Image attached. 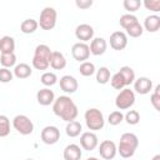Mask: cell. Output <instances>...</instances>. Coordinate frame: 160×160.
<instances>
[{
    "instance_id": "6da1fadb",
    "label": "cell",
    "mask_w": 160,
    "mask_h": 160,
    "mask_svg": "<svg viewBox=\"0 0 160 160\" xmlns=\"http://www.w3.org/2000/svg\"><path fill=\"white\" fill-rule=\"evenodd\" d=\"M52 111L56 116L61 118L64 121H74L78 116V106L75 105V102L66 95L59 96L52 105Z\"/></svg>"
},
{
    "instance_id": "7a4b0ae2",
    "label": "cell",
    "mask_w": 160,
    "mask_h": 160,
    "mask_svg": "<svg viewBox=\"0 0 160 160\" xmlns=\"http://www.w3.org/2000/svg\"><path fill=\"white\" fill-rule=\"evenodd\" d=\"M138 145H139L138 136L132 132H125L120 138L118 151H119L120 156L128 159V158H131L135 154V150H136Z\"/></svg>"
},
{
    "instance_id": "3957f363",
    "label": "cell",
    "mask_w": 160,
    "mask_h": 160,
    "mask_svg": "<svg viewBox=\"0 0 160 160\" xmlns=\"http://www.w3.org/2000/svg\"><path fill=\"white\" fill-rule=\"evenodd\" d=\"M85 122L88 129L90 130H101L105 125L104 115L99 109L95 108L88 109L85 112Z\"/></svg>"
},
{
    "instance_id": "277c9868",
    "label": "cell",
    "mask_w": 160,
    "mask_h": 160,
    "mask_svg": "<svg viewBox=\"0 0 160 160\" xmlns=\"http://www.w3.org/2000/svg\"><path fill=\"white\" fill-rule=\"evenodd\" d=\"M56 24V10L54 8H45L41 14H40V19H39V25L42 30H51L55 28Z\"/></svg>"
},
{
    "instance_id": "5b68a950",
    "label": "cell",
    "mask_w": 160,
    "mask_h": 160,
    "mask_svg": "<svg viewBox=\"0 0 160 160\" xmlns=\"http://www.w3.org/2000/svg\"><path fill=\"white\" fill-rule=\"evenodd\" d=\"M134 102H135V94L130 89H122L115 99V105L119 110H126L131 108Z\"/></svg>"
},
{
    "instance_id": "8992f818",
    "label": "cell",
    "mask_w": 160,
    "mask_h": 160,
    "mask_svg": "<svg viewBox=\"0 0 160 160\" xmlns=\"http://www.w3.org/2000/svg\"><path fill=\"white\" fill-rule=\"evenodd\" d=\"M12 126L21 135H30L34 131V124L26 115H16L12 120Z\"/></svg>"
},
{
    "instance_id": "52a82bcc",
    "label": "cell",
    "mask_w": 160,
    "mask_h": 160,
    "mask_svg": "<svg viewBox=\"0 0 160 160\" xmlns=\"http://www.w3.org/2000/svg\"><path fill=\"white\" fill-rule=\"evenodd\" d=\"M71 54L76 61L85 62L90 56V46L85 42H76L71 48Z\"/></svg>"
},
{
    "instance_id": "ba28073f",
    "label": "cell",
    "mask_w": 160,
    "mask_h": 160,
    "mask_svg": "<svg viewBox=\"0 0 160 160\" xmlns=\"http://www.w3.org/2000/svg\"><path fill=\"white\" fill-rule=\"evenodd\" d=\"M60 139V130L56 126H45L41 131V140L46 145L56 144Z\"/></svg>"
},
{
    "instance_id": "9c48e42d",
    "label": "cell",
    "mask_w": 160,
    "mask_h": 160,
    "mask_svg": "<svg viewBox=\"0 0 160 160\" xmlns=\"http://www.w3.org/2000/svg\"><path fill=\"white\" fill-rule=\"evenodd\" d=\"M99 152H100V156L105 160H111L115 158L116 152H118V149H116V145L114 141L111 140H104L100 142V146H99Z\"/></svg>"
},
{
    "instance_id": "30bf717a",
    "label": "cell",
    "mask_w": 160,
    "mask_h": 160,
    "mask_svg": "<svg viewBox=\"0 0 160 160\" xmlns=\"http://www.w3.org/2000/svg\"><path fill=\"white\" fill-rule=\"evenodd\" d=\"M128 45V36L122 31H115L110 35V46L114 50H124Z\"/></svg>"
},
{
    "instance_id": "8fae6325",
    "label": "cell",
    "mask_w": 160,
    "mask_h": 160,
    "mask_svg": "<svg viewBox=\"0 0 160 160\" xmlns=\"http://www.w3.org/2000/svg\"><path fill=\"white\" fill-rule=\"evenodd\" d=\"M99 141H98V136L91 132V131H86V132H82L81 136H80V145L84 150L86 151H92L96 146H98Z\"/></svg>"
},
{
    "instance_id": "7c38bea8",
    "label": "cell",
    "mask_w": 160,
    "mask_h": 160,
    "mask_svg": "<svg viewBox=\"0 0 160 160\" xmlns=\"http://www.w3.org/2000/svg\"><path fill=\"white\" fill-rule=\"evenodd\" d=\"M75 36L82 42L89 41L94 36V29L89 24H81L75 29Z\"/></svg>"
},
{
    "instance_id": "4fadbf2b",
    "label": "cell",
    "mask_w": 160,
    "mask_h": 160,
    "mask_svg": "<svg viewBox=\"0 0 160 160\" xmlns=\"http://www.w3.org/2000/svg\"><path fill=\"white\" fill-rule=\"evenodd\" d=\"M78 80L74 78V76H70V75H65L60 79V89L65 92H69V94H72L78 90Z\"/></svg>"
},
{
    "instance_id": "5bb4252c",
    "label": "cell",
    "mask_w": 160,
    "mask_h": 160,
    "mask_svg": "<svg viewBox=\"0 0 160 160\" xmlns=\"http://www.w3.org/2000/svg\"><path fill=\"white\" fill-rule=\"evenodd\" d=\"M151 88H152V81H151L149 78H145V76L136 79L135 82H134V89H135V91H136L138 94H141V95L149 94L150 90H151Z\"/></svg>"
},
{
    "instance_id": "9a60e30c",
    "label": "cell",
    "mask_w": 160,
    "mask_h": 160,
    "mask_svg": "<svg viewBox=\"0 0 160 160\" xmlns=\"http://www.w3.org/2000/svg\"><path fill=\"white\" fill-rule=\"evenodd\" d=\"M36 100L40 105L42 106H48L50 104H52L55 101V95H54V91L45 88V89H41L38 91L36 94Z\"/></svg>"
},
{
    "instance_id": "2e32d148",
    "label": "cell",
    "mask_w": 160,
    "mask_h": 160,
    "mask_svg": "<svg viewBox=\"0 0 160 160\" xmlns=\"http://www.w3.org/2000/svg\"><path fill=\"white\" fill-rule=\"evenodd\" d=\"M106 46H108V44L104 38H95V39H92V41L90 44V52L95 56L102 55L106 51Z\"/></svg>"
},
{
    "instance_id": "e0dca14e",
    "label": "cell",
    "mask_w": 160,
    "mask_h": 160,
    "mask_svg": "<svg viewBox=\"0 0 160 160\" xmlns=\"http://www.w3.org/2000/svg\"><path fill=\"white\" fill-rule=\"evenodd\" d=\"M64 159L65 160H80L81 150L76 144H70L64 149Z\"/></svg>"
},
{
    "instance_id": "ac0fdd59",
    "label": "cell",
    "mask_w": 160,
    "mask_h": 160,
    "mask_svg": "<svg viewBox=\"0 0 160 160\" xmlns=\"http://www.w3.org/2000/svg\"><path fill=\"white\" fill-rule=\"evenodd\" d=\"M50 66L55 70H62L66 66V59L64 54L60 51H52V55L50 59Z\"/></svg>"
},
{
    "instance_id": "d6986e66",
    "label": "cell",
    "mask_w": 160,
    "mask_h": 160,
    "mask_svg": "<svg viewBox=\"0 0 160 160\" xmlns=\"http://www.w3.org/2000/svg\"><path fill=\"white\" fill-rule=\"evenodd\" d=\"M144 28L149 32H156L160 30V16L158 15H149L144 20Z\"/></svg>"
},
{
    "instance_id": "ffe728a7",
    "label": "cell",
    "mask_w": 160,
    "mask_h": 160,
    "mask_svg": "<svg viewBox=\"0 0 160 160\" xmlns=\"http://www.w3.org/2000/svg\"><path fill=\"white\" fill-rule=\"evenodd\" d=\"M15 50V41L11 36H2L0 40V51L1 54H11Z\"/></svg>"
},
{
    "instance_id": "44dd1931",
    "label": "cell",
    "mask_w": 160,
    "mask_h": 160,
    "mask_svg": "<svg viewBox=\"0 0 160 160\" xmlns=\"http://www.w3.org/2000/svg\"><path fill=\"white\" fill-rule=\"evenodd\" d=\"M31 72H32L31 68L28 64H25V62L18 64L15 66V69H14V75L18 79H26V78H29L31 75Z\"/></svg>"
},
{
    "instance_id": "7402d4cb",
    "label": "cell",
    "mask_w": 160,
    "mask_h": 160,
    "mask_svg": "<svg viewBox=\"0 0 160 160\" xmlns=\"http://www.w3.org/2000/svg\"><path fill=\"white\" fill-rule=\"evenodd\" d=\"M51 55H52V51L50 50V48L45 44H41V45H38L35 48V52H34V56H38V58H41V59H45L50 62V59H51Z\"/></svg>"
},
{
    "instance_id": "603a6c76",
    "label": "cell",
    "mask_w": 160,
    "mask_h": 160,
    "mask_svg": "<svg viewBox=\"0 0 160 160\" xmlns=\"http://www.w3.org/2000/svg\"><path fill=\"white\" fill-rule=\"evenodd\" d=\"M38 26H39V22L36 20H34V19H26V20H24L21 22L20 30L24 34H32L38 29Z\"/></svg>"
},
{
    "instance_id": "cb8c5ba5",
    "label": "cell",
    "mask_w": 160,
    "mask_h": 160,
    "mask_svg": "<svg viewBox=\"0 0 160 160\" xmlns=\"http://www.w3.org/2000/svg\"><path fill=\"white\" fill-rule=\"evenodd\" d=\"M65 131H66V135L70 136V138H76L80 135L81 132V124L79 121H70L68 122L66 128H65Z\"/></svg>"
},
{
    "instance_id": "d4e9b609",
    "label": "cell",
    "mask_w": 160,
    "mask_h": 160,
    "mask_svg": "<svg viewBox=\"0 0 160 160\" xmlns=\"http://www.w3.org/2000/svg\"><path fill=\"white\" fill-rule=\"evenodd\" d=\"M119 72L122 75L124 80H125V85H130L135 81V72L130 66H122L120 68Z\"/></svg>"
},
{
    "instance_id": "484cf974",
    "label": "cell",
    "mask_w": 160,
    "mask_h": 160,
    "mask_svg": "<svg viewBox=\"0 0 160 160\" xmlns=\"http://www.w3.org/2000/svg\"><path fill=\"white\" fill-rule=\"evenodd\" d=\"M110 80V70L106 66H101L98 71H96V81L99 84H106Z\"/></svg>"
},
{
    "instance_id": "4316f807",
    "label": "cell",
    "mask_w": 160,
    "mask_h": 160,
    "mask_svg": "<svg viewBox=\"0 0 160 160\" xmlns=\"http://www.w3.org/2000/svg\"><path fill=\"white\" fill-rule=\"evenodd\" d=\"M119 22H120V25L126 30L128 28H130V26L134 25V24H138L139 21H138V18H136L135 15H132V14H125V15H122V16L120 18Z\"/></svg>"
},
{
    "instance_id": "83f0119b",
    "label": "cell",
    "mask_w": 160,
    "mask_h": 160,
    "mask_svg": "<svg viewBox=\"0 0 160 160\" xmlns=\"http://www.w3.org/2000/svg\"><path fill=\"white\" fill-rule=\"evenodd\" d=\"M0 62H1V65H2V68H11V66H14L15 65V62H16V56H15V54L14 52H11V54H1V56H0Z\"/></svg>"
},
{
    "instance_id": "f1b7e54d",
    "label": "cell",
    "mask_w": 160,
    "mask_h": 160,
    "mask_svg": "<svg viewBox=\"0 0 160 160\" xmlns=\"http://www.w3.org/2000/svg\"><path fill=\"white\" fill-rule=\"evenodd\" d=\"M79 71L82 76H91L94 72H95V65L90 61H85V62H81L80 68H79Z\"/></svg>"
},
{
    "instance_id": "f546056e",
    "label": "cell",
    "mask_w": 160,
    "mask_h": 160,
    "mask_svg": "<svg viewBox=\"0 0 160 160\" xmlns=\"http://www.w3.org/2000/svg\"><path fill=\"white\" fill-rule=\"evenodd\" d=\"M110 81H111V86H112L114 89H116V90H122V88L126 86L124 78H122V75H121L119 71L112 75V78L110 79Z\"/></svg>"
},
{
    "instance_id": "4dcf8cb0",
    "label": "cell",
    "mask_w": 160,
    "mask_h": 160,
    "mask_svg": "<svg viewBox=\"0 0 160 160\" xmlns=\"http://www.w3.org/2000/svg\"><path fill=\"white\" fill-rule=\"evenodd\" d=\"M40 80H41V82H42L45 86H52V85L56 84L58 78H56V75H55L54 72H49V71H46V72H44V74L41 75Z\"/></svg>"
},
{
    "instance_id": "1f68e13d",
    "label": "cell",
    "mask_w": 160,
    "mask_h": 160,
    "mask_svg": "<svg viewBox=\"0 0 160 160\" xmlns=\"http://www.w3.org/2000/svg\"><path fill=\"white\" fill-rule=\"evenodd\" d=\"M10 132V122L5 115H0V136L5 138Z\"/></svg>"
},
{
    "instance_id": "d6a6232c",
    "label": "cell",
    "mask_w": 160,
    "mask_h": 160,
    "mask_svg": "<svg viewBox=\"0 0 160 160\" xmlns=\"http://www.w3.org/2000/svg\"><path fill=\"white\" fill-rule=\"evenodd\" d=\"M124 119H125V116L122 115V112L119 111V110H116V111L110 112V115H109V118H108V121H109L110 125L115 126V125H119Z\"/></svg>"
},
{
    "instance_id": "836d02e7",
    "label": "cell",
    "mask_w": 160,
    "mask_h": 160,
    "mask_svg": "<svg viewBox=\"0 0 160 160\" xmlns=\"http://www.w3.org/2000/svg\"><path fill=\"white\" fill-rule=\"evenodd\" d=\"M142 31H144V29H142V26L139 22L138 24H134V25H131L130 28L126 29V34L130 38H139V36L142 35Z\"/></svg>"
},
{
    "instance_id": "e575fe53",
    "label": "cell",
    "mask_w": 160,
    "mask_h": 160,
    "mask_svg": "<svg viewBox=\"0 0 160 160\" xmlns=\"http://www.w3.org/2000/svg\"><path fill=\"white\" fill-rule=\"evenodd\" d=\"M32 66H34L36 70H46V69L50 66V62H49L48 60H45V59L34 56V58H32Z\"/></svg>"
},
{
    "instance_id": "d590c367",
    "label": "cell",
    "mask_w": 160,
    "mask_h": 160,
    "mask_svg": "<svg viewBox=\"0 0 160 160\" xmlns=\"http://www.w3.org/2000/svg\"><path fill=\"white\" fill-rule=\"evenodd\" d=\"M125 120L129 125H136L140 121V114L136 110H130L125 115Z\"/></svg>"
},
{
    "instance_id": "8d00e7d4",
    "label": "cell",
    "mask_w": 160,
    "mask_h": 160,
    "mask_svg": "<svg viewBox=\"0 0 160 160\" xmlns=\"http://www.w3.org/2000/svg\"><path fill=\"white\" fill-rule=\"evenodd\" d=\"M122 4H124V8L130 12H134V11L139 10V8L141 6L140 0H124Z\"/></svg>"
},
{
    "instance_id": "74e56055",
    "label": "cell",
    "mask_w": 160,
    "mask_h": 160,
    "mask_svg": "<svg viewBox=\"0 0 160 160\" xmlns=\"http://www.w3.org/2000/svg\"><path fill=\"white\" fill-rule=\"evenodd\" d=\"M142 4L148 10H151L154 12L160 11V0H144Z\"/></svg>"
},
{
    "instance_id": "f35d334b",
    "label": "cell",
    "mask_w": 160,
    "mask_h": 160,
    "mask_svg": "<svg viewBox=\"0 0 160 160\" xmlns=\"http://www.w3.org/2000/svg\"><path fill=\"white\" fill-rule=\"evenodd\" d=\"M11 80H12V72L6 68H1L0 69V81L1 82H9Z\"/></svg>"
},
{
    "instance_id": "ab89813d",
    "label": "cell",
    "mask_w": 160,
    "mask_h": 160,
    "mask_svg": "<svg viewBox=\"0 0 160 160\" xmlns=\"http://www.w3.org/2000/svg\"><path fill=\"white\" fill-rule=\"evenodd\" d=\"M75 4L80 9H88V8H90L92 5V1L91 0H76Z\"/></svg>"
},
{
    "instance_id": "60d3db41",
    "label": "cell",
    "mask_w": 160,
    "mask_h": 160,
    "mask_svg": "<svg viewBox=\"0 0 160 160\" xmlns=\"http://www.w3.org/2000/svg\"><path fill=\"white\" fill-rule=\"evenodd\" d=\"M154 95H156L158 98H160V84L156 85V88H155V90H154Z\"/></svg>"
},
{
    "instance_id": "b9f144b4",
    "label": "cell",
    "mask_w": 160,
    "mask_h": 160,
    "mask_svg": "<svg viewBox=\"0 0 160 160\" xmlns=\"http://www.w3.org/2000/svg\"><path fill=\"white\" fill-rule=\"evenodd\" d=\"M151 160H160V154H158V155H155V156H154V158H152Z\"/></svg>"
},
{
    "instance_id": "7bdbcfd3",
    "label": "cell",
    "mask_w": 160,
    "mask_h": 160,
    "mask_svg": "<svg viewBox=\"0 0 160 160\" xmlns=\"http://www.w3.org/2000/svg\"><path fill=\"white\" fill-rule=\"evenodd\" d=\"M86 160H99V159H96V158H88Z\"/></svg>"
},
{
    "instance_id": "ee69618b",
    "label": "cell",
    "mask_w": 160,
    "mask_h": 160,
    "mask_svg": "<svg viewBox=\"0 0 160 160\" xmlns=\"http://www.w3.org/2000/svg\"><path fill=\"white\" fill-rule=\"evenodd\" d=\"M158 111H160V106H159V109H158Z\"/></svg>"
},
{
    "instance_id": "f6af8a7d",
    "label": "cell",
    "mask_w": 160,
    "mask_h": 160,
    "mask_svg": "<svg viewBox=\"0 0 160 160\" xmlns=\"http://www.w3.org/2000/svg\"><path fill=\"white\" fill-rule=\"evenodd\" d=\"M26 160H34V159H26Z\"/></svg>"
}]
</instances>
